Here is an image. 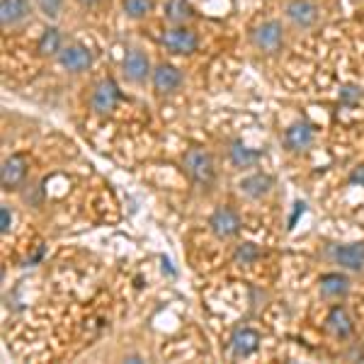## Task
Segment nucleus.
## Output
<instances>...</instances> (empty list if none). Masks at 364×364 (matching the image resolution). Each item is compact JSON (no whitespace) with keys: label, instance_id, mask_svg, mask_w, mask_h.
Returning <instances> with one entry per match:
<instances>
[{"label":"nucleus","instance_id":"6e6552de","mask_svg":"<svg viewBox=\"0 0 364 364\" xmlns=\"http://www.w3.org/2000/svg\"><path fill=\"white\" fill-rule=\"evenodd\" d=\"M284 17L299 29H311L321 20V8L314 0H289L284 5Z\"/></svg>","mask_w":364,"mask_h":364},{"label":"nucleus","instance_id":"aec40b11","mask_svg":"<svg viewBox=\"0 0 364 364\" xmlns=\"http://www.w3.org/2000/svg\"><path fill=\"white\" fill-rule=\"evenodd\" d=\"M63 37L56 27H46L37 39V54L44 56V58H51V56H58L63 49Z\"/></svg>","mask_w":364,"mask_h":364},{"label":"nucleus","instance_id":"7ed1b4c3","mask_svg":"<svg viewBox=\"0 0 364 364\" xmlns=\"http://www.w3.org/2000/svg\"><path fill=\"white\" fill-rule=\"evenodd\" d=\"M161 46L168 54L192 56V54H197V49H199V37L195 29H190L187 25H173L161 34Z\"/></svg>","mask_w":364,"mask_h":364},{"label":"nucleus","instance_id":"f8f14e48","mask_svg":"<svg viewBox=\"0 0 364 364\" xmlns=\"http://www.w3.org/2000/svg\"><path fill=\"white\" fill-rule=\"evenodd\" d=\"M314 139H316V134L309 122H294V124L284 132V146H287V151H291V154L309 151L311 146H314Z\"/></svg>","mask_w":364,"mask_h":364},{"label":"nucleus","instance_id":"cd10ccee","mask_svg":"<svg viewBox=\"0 0 364 364\" xmlns=\"http://www.w3.org/2000/svg\"><path fill=\"white\" fill-rule=\"evenodd\" d=\"M75 3H78L83 10H90V8H97V5L102 3V0H75Z\"/></svg>","mask_w":364,"mask_h":364},{"label":"nucleus","instance_id":"2eb2a0df","mask_svg":"<svg viewBox=\"0 0 364 364\" xmlns=\"http://www.w3.org/2000/svg\"><path fill=\"white\" fill-rule=\"evenodd\" d=\"M318 289L326 299H345L350 294V279L343 272H326L318 279Z\"/></svg>","mask_w":364,"mask_h":364},{"label":"nucleus","instance_id":"bb28decb","mask_svg":"<svg viewBox=\"0 0 364 364\" xmlns=\"http://www.w3.org/2000/svg\"><path fill=\"white\" fill-rule=\"evenodd\" d=\"M304 211H306V204H304V202H296V204H294V214H291V219H289V228H294L296 219L304 214Z\"/></svg>","mask_w":364,"mask_h":364},{"label":"nucleus","instance_id":"b1692460","mask_svg":"<svg viewBox=\"0 0 364 364\" xmlns=\"http://www.w3.org/2000/svg\"><path fill=\"white\" fill-rule=\"evenodd\" d=\"M63 3L66 0H34V5H37V10L42 13L49 22H56L58 17L63 13Z\"/></svg>","mask_w":364,"mask_h":364},{"label":"nucleus","instance_id":"9d476101","mask_svg":"<svg viewBox=\"0 0 364 364\" xmlns=\"http://www.w3.org/2000/svg\"><path fill=\"white\" fill-rule=\"evenodd\" d=\"M331 257L340 269H348V272H362L364 269V243H343L333 245Z\"/></svg>","mask_w":364,"mask_h":364},{"label":"nucleus","instance_id":"ddd939ff","mask_svg":"<svg viewBox=\"0 0 364 364\" xmlns=\"http://www.w3.org/2000/svg\"><path fill=\"white\" fill-rule=\"evenodd\" d=\"M260 348V333L252 331V328H236L231 336V355L243 360V357L255 355Z\"/></svg>","mask_w":364,"mask_h":364},{"label":"nucleus","instance_id":"f3484780","mask_svg":"<svg viewBox=\"0 0 364 364\" xmlns=\"http://www.w3.org/2000/svg\"><path fill=\"white\" fill-rule=\"evenodd\" d=\"M326 326H328V331L340 340H348L352 336V331H355V323H352L345 306H333L331 311H328Z\"/></svg>","mask_w":364,"mask_h":364},{"label":"nucleus","instance_id":"6ab92c4d","mask_svg":"<svg viewBox=\"0 0 364 364\" xmlns=\"http://www.w3.org/2000/svg\"><path fill=\"white\" fill-rule=\"evenodd\" d=\"M163 15L170 25H187L190 20H195V8H192L190 0H166V8Z\"/></svg>","mask_w":364,"mask_h":364},{"label":"nucleus","instance_id":"0eeeda50","mask_svg":"<svg viewBox=\"0 0 364 364\" xmlns=\"http://www.w3.org/2000/svg\"><path fill=\"white\" fill-rule=\"evenodd\" d=\"M56 58H58V66L73 75H80V73H85V70H90L92 61H95L92 51L87 49L85 44H66Z\"/></svg>","mask_w":364,"mask_h":364},{"label":"nucleus","instance_id":"423d86ee","mask_svg":"<svg viewBox=\"0 0 364 364\" xmlns=\"http://www.w3.org/2000/svg\"><path fill=\"white\" fill-rule=\"evenodd\" d=\"M240 228H243V221H240L238 211L233 207H219L209 216V231L219 240L236 238L240 233Z\"/></svg>","mask_w":364,"mask_h":364},{"label":"nucleus","instance_id":"a878e982","mask_svg":"<svg viewBox=\"0 0 364 364\" xmlns=\"http://www.w3.org/2000/svg\"><path fill=\"white\" fill-rule=\"evenodd\" d=\"M350 182H352V185L364 187V166H357L355 170H352V173H350Z\"/></svg>","mask_w":364,"mask_h":364},{"label":"nucleus","instance_id":"a211bd4d","mask_svg":"<svg viewBox=\"0 0 364 364\" xmlns=\"http://www.w3.org/2000/svg\"><path fill=\"white\" fill-rule=\"evenodd\" d=\"M260 158H262L260 151H255V149H250V146H245L240 139L233 141L231 149H228V161L233 163V168H240V170L252 168L257 161H260Z\"/></svg>","mask_w":364,"mask_h":364},{"label":"nucleus","instance_id":"4be33fe9","mask_svg":"<svg viewBox=\"0 0 364 364\" xmlns=\"http://www.w3.org/2000/svg\"><path fill=\"white\" fill-rule=\"evenodd\" d=\"M262 257V250L260 245L250 243V240H245V243H240L236 250H233V260L238 262V265H252V262H257Z\"/></svg>","mask_w":364,"mask_h":364},{"label":"nucleus","instance_id":"c85d7f7f","mask_svg":"<svg viewBox=\"0 0 364 364\" xmlns=\"http://www.w3.org/2000/svg\"><path fill=\"white\" fill-rule=\"evenodd\" d=\"M44 245H39V248H37V252H34V255L32 257H29V260H27V265H34V262H39V260H42V257H44Z\"/></svg>","mask_w":364,"mask_h":364},{"label":"nucleus","instance_id":"393cba45","mask_svg":"<svg viewBox=\"0 0 364 364\" xmlns=\"http://www.w3.org/2000/svg\"><path fill=\"white\" fill-rule=\"evenodd\" d=\"M10 228H13V211H10L8 204H3V207H0V233L8 236Z\"/></svg>","mask_w":364,"mask_h":364},{"label":"nucleus","instance_id":"412c9836","mask_svg":"<svg viewBox=\"0 0 364 364\" xmlns=\"http://www.w3.org/2000/svg\"><path fill=\"white\" fill-rule=\"evenodd\" d=\"M154 10V0H122V13L127 20H146Z\"/></svg>","mask_w":364,"mask_h":364},{"label":"nucleus","instance_id":"39448f33","mask_svg":"<svg viewBox=\"0 0 364 364\" xmlns=\"http://www.w3.org/2000/svg\"><path fill=\"white\" fill-rule=\"evenodd\" d=\"M122 73H124V78L134 85L146 83V80L151 78V73H154L149 54H146L144 49H139V46L129 49L124 58H122Z\"/></svg>","mask_w":364,"mask_h":364},{"label":"nucleus","instance_id":"9b49d317","mask_svg":"<svg viewBox=\"0 0 364 364\" xmlns=\"http://www.w3.org/2000/svg\"><path fill=\"white\" fill-rule=\"evenodd\" d=\"M27 180V161L25 156L13 154L3 161V168H0V185H3L5 192L10 190H20L22 182Z\"/></svg>","mask_w":364,"mask_h":364},{"label":"nucleus","instance_id":"c756f323","mask_svg":"<svg viewBox=\"0 0 364 364\" xmlns=\"http://www.w3.org/2000/svg\"><path fill=\"white\" fill-rule=\"evenodd\" d=\"M124 362H132V364H139V362H146L144 357H139V355H129L124 357Z\"/></svg>","mask_w":364,"mask_h":364},{"label":"nucleus","instance_id":"dca6fc26","mask_svg":"<svg viewBox=\"0 0 364 364\" xmlns=\"http://www.w3.org/2000/svg\"><path fill=\"white\" fill-rule=\"evenodd\" d=\"M274 187V180L269 178L265 173H255V175H248V178H243L238 182V190L240 195H245L248 199H262L267 197L269 192H272Z\"/></svg>","mask_w":364,"mask_h":364},{"label":"nucleus","instance_id":"20e7f679","mask_svg":"<svg viewBox=\"0 0 364 364\" xmlns=\"http://www.w3.org/2000/svg\"><path fill=\"white\" fill-rule=\"evenodd\" d=\"M119 100H122V90H119V85H117V80L114 78H102L95 87H92L90 109L97 117H107L117 109Z\"/></svg>","mask_w":364,"mask_h":364},{"label":"nucleus","instance_id":"f257e3e1","mask_svg":"<svg viewBox=\"0 0 364 364\" xmlns=\"http://www.w3.org/2000/svg\"><path fill=\"white\" fill-rule=\"evenodd\" d=\"M185 163V173L190 175V180L199 185L202 190L214 185L216 180V163H214V156L204 149H190L182 158Z\"/></svg>","mask_w":364,"mask_h":364},{"label":"nucleus","instance_id":"5701e85b","mask_svg":"<svg viewBox=\"0 0 364 364\" xmlns=\"http://www.w3.org/2000/svg\"><path fill=\"white\" fill-rule=\"evenodd\" d=\"M338 100H340V105H345V107H355V105H360L364 100V90L355 83H345L340 87Z\"/></svg>","mask_w":364,"mask_h":364},{"label":"nucleus","instance_id":"f03ea898","mask_svg":"<svg viewBox=\"0 0 364 364\" xmlns=\"http://www.w3.org/2000/svg\"><path fill=\"white\" fill-rule=\"evenodd\" d=\"M284 42H287V32L279 20H265L250 29V44L260 54L267 56L277 54V51H282Z\"/></svg>","mask_w":364,"mask_h":364},{"label":"nucleus","instance_id":"4468645a","mask_svg":"<svg viewBox=\"0 0 364 364\" xmlns=\"http://www.w3.org/2000/svg\"><path fill=\"white\" fill-rule=\"evenodd\" d=\"M29 17V0H0V25L3 29L20 27Z\"/></svg>","mask_w":364,"mask_h":364},{"label":"nucleus","instance_id":"1a4fd4ad","mask_svg":"<svg viewBox=\"0 0 364 364\" xmlns=\"http://www.w3.org/2000/svg\"><path fill=\"white\" fill-rule=\"evenodd\" d=\"M151 83H154V90L158 95H173V92H178L182 83H185V75H182V70L178 66H173V63H158L154 68V73H151Z\"/></svg>","mask_w":364,"mask_h":364}]
</instances>
